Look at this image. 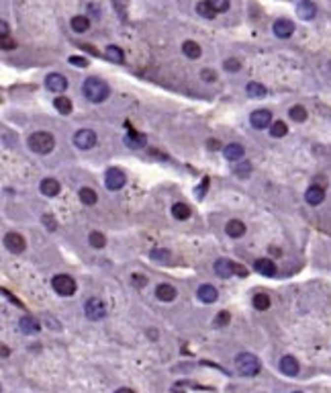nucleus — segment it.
<instances>
[{"instance_id": "a19ab883", "label": "nucleus", "mask_w": 331, "mask_h": 393, "mask_svg": "<svg viewBox=\"0 0 331 393\" xmlns=\"http://www.w3.org/2000/svg\"><path fill=\"white\" fill-rule=\"evenodd\" d=\"M225 323H229V314L227 311H221L215 320V328H221V326H225Z\"/></svg>"}, {"instance_id": "393cba45", "label": "nucleus", "mask_w": 331, "mask_h": 393, "mask_svg": "<svg viewBox=\"0 0 331 393\" xmlns=\"http://www.w3.org/2000/svg\"><path fill=\"white\" fill-rule=\"evenodd\" d=\"M78 197H80V201L84 203V205H96V201H99V195H96V193L92 191V188H88V186L80 188Z\"/></svg>"}, {"instance_id": "aec40b11", "label": "nucleus", "mask_w": 331, "mask_h": 393, "mask_svg": "<svg viewBox=\"0 0 331 393\" xmlns=\"http://www.w3.org/2000/svg\"><path fill=\"white\" fill-rule=\"evenodd\" d=\"M156 297L160 301H174L176 299V289L172 287V285L162 283V285H158V289H156Z\"/></svg>"}, {"instance_id": "79ce46f5", "label": "nucleus", "mask_w": 331, "mask_h": 393, "mask_svg": "<svg viewBox=\"0 0 331 393\" xmlns=\"http://www.w3.org/2000/svg\"><path fill=\"white\" fill-rule=\"evenodd\" d=\"M70 64H72V66H78V68H86V66H88V62H86L84 58H80V56H72V58H70Z\"/></svg>"}, {"instance_id": "4468645a", "label": "nucleus", "mask_w": 331, "mask_h": 393, "mask_svg": "<svg viewBox=\"0 0 331 393\" xmlns=\"http://www.w3.org/2000/svg\"><path fill=\"white\" fill-rule=\"evenodd\" d=\"M197 295H199V299L202 301V303H215L217 299H219V291L213 287V285H200L199 287V291H197Z\"/></svg>"}, {"instance_id": "ddd939ff", "label": "nucleus", "mask_w": 331, "mask_h": 393, "mask_svg": "<svg viewBox=\"0 0 331 393\" xmlns=\"http://www.w3.org/2000/svg\"><path fill=\"white\" fill-rule=\"evenodd\" d=\"M297 15L302 21H313L317 17V6L311 2V0H300L298 6H297Z\"/></svg>"}, {"instance_id": "0eeeda50", "label": "nucleus", "mask_w": 331, "mask_h": 393, "mask_svg": "<svg viewBox=\"0 0 331 393\" xmlns=\"http://www.w3.org/2000/svg\"><path fill=\"white\" fill-rule=\"evenodd\" d=\"M74 145L80 150H90L96 145V133L92 129H80L74 133Z\"/></svg>"}, {"instance_id": "f03ea898", "label": "nucleus", "mask_w": 331, "mask_h": 393, "mask_svg": "<svg viewBox=\"0 0 331 393\" xmlns=\"http://www.w3.org/2000/svg\"><path fill=\"white\" fill-rule=\"evenodd\" d=\"M27 145H29L31 152L45 156V154H49L53 147H55V140H53V135L47 133V131H35V133L29 135V140H27Z\"/></svg>"}, {"instance_id": "f3484780", "label": "nucleus", "mask_w": 331, "mask_h": 393, "mask_svg": "<svg viewBox=\"0 0 331 393\" xmlns=\"http://www.w3.org/2000/svg\"><path fill=\"white\" fill-rule=\"evenodd\" d=\"M19 326H21V332L23 334H39V330H41V323L33 318V316H23L21 318V322H19Z\"/></svg>"}, {"instance_id": "7c9ffc66", "label": "nucleus", "mask_w": 331, "mask_h": 393, "mask_svg": "<svg viewBox=\"0 0 331 393\" xmlns=\"http://www.w3.org/2000/svg\"><path fill=\"white\" fill-rule=\"evenodd\" d=\"M245 90H247V94H250L252 99H262V97H266V88L262 86L260 82H250Z\"/></svg>"}, {"instance_id": "de8ad7c7", "label": "nucleus", "mask_w": 331, "mask_h": 393, "mask_svg": "<svg viewBox=\"0 0 331 393\" xmlns=\"http://www.w3.org/2000/svg\"><path fill=\"white\" fill-rule=\"evenodd\" d=\"M0 29H2V37H4V35H8V25H6V23L0 25Z\"/></svg>"}, {"instance_id": "b1692460", "label": "nucleus", "mask_w": 331, "mask_h": 393, "mask_svg": "<svg viewBox=\"0 0 331 393\" xmlns=\"http://www.w3.org/2000/svg\"><path fill=\"white\" fill-rule=\"evenodd\" d=\"M182 51H184V56L186 58H190V60H197V58H200V45L197 43V41H184L182 43Z\"/></svg>"}, {"instance_id": "1a4fd4ad", "label": "nucleus", "mask_w": 331, "mask_h": 393, "mask_svg": "<svg viewBox=\"0 0 331 393\" xmlns=\"http://www.w3.org/2000/svg\"><path fill=\"white\" fill-rule=\"evenodd\" d=\"M4 246H6L10 252L19 254V252H23V250H25L27 242H25V238H23L21 234H17V232H10V234H6V236H4Z\"/></svg>"}, {"instance_id": "a18cd8bd", "label": "nucleus", "mask_w": 331, "mask_h": 393, "mask_svg": "<svg viewBox=\"0 0 331 393\" xmlns=\"http://www.w3.org/2000/svg\"><path fill=\"white\" fill-rule=\"evenodd\" d=\"M2 47L8 51V49L15 47V41H10V37H8V35H4V37H2Z\"/></svg>"}, {"instance_id": "7ed1b4c3", "label": "nucleus", "mask_w": 331, "mask_h": 393, "mask_svg": "<svg viewBox=\"0 0 331 393\" xmlns=\"http://www.w3.org/2000/svg\"><path fill=\"white\" fill-rule=\"evenodd\" d=\"M235 367L241 375L254 377V375L260 373V360H258V357L252 355V352H241V355L235 357Z\"/></svg>"}, {"instance_id": "2f4dec72", "label": "nucleus", "mask_w": 331, "mask_h": 393, "mask_svg": "<svg viewBox=\"0 0 331 393\" xmlns=\"http://www.w3.org/2000/svg\"><path fill=\"white\" fill-rule=\"evenodd\" d=\"M286 131H288V127H286L284 121H274V123L270 125V135H272V138H284Z\"/></svg>"}, {"instance_id": "9d476101", "label": "nucleus", "mask_w": 331, "mask_h": 393, "mask_svg": "<svg viewBox=\"0 0 331 393\" xmlns=\"http://www.w3.org/2000/svg\"><path fill=\"white\" fill-rule=\"evenodd\" d=\"M215 273H217L221 279H229V277H233V275L237 273V264L231 262V260H227V258H221V260L215 262Z\"/></svg>"}, {"instance_id": "49530a36", "label": "nucleus", "mask_w": 331, "mask_h": 393, "mask_svg": "<svg viewBox=\"0 0 331 393\" xmlns=\"http://www.w3.org/2000/svg\"><path fill=\"white\" fill-rule=\"evenodd\" d=\"M115 393H135L133 389H129V387H121V389H117Z\"/></svg>"}, {"instance_id": "5701e85b", "label": "nucleus", "mask_w": 331, "mask_h": 393, "mask_svg": "<svg viewBox=\"0 0 331 393\" xmlns=\"http://www.w3.org/2000/svg\"><path fill=\"white\" fill-rule=\"evenodd\" d=\"M225 232H227V236H231V238H241V236L245 234V225H243L239 219H231V221H227V225H225Z\"/></svg>"}, {"instance_id": "cd10ccee", "label": "nucleus", "mask_w": 331, "mask_h": 393, "mask_svg": "<svg viewBox=\"0 0 331 393\" xmlns=\"http://www.w3.org/2000/svg\"><path fill=\"white\" fill-rule=\"evenodd\" d=\"M172 215L176 219H188L190 217V209H188V205H184V203H174V205H172Z\"/></svg>"}, {"instance_id": "4be33fe9", "label": "nucleus", "mask_w": 331, "mask_h": 393, "mask_svg": "<svg viewBox=\"0 0 331 393\" xmlns=\"http://www.w3.org/2000/svg\"><path fill=\"white\" fill-rule=\"evenodd\" d=\"M125 143H127L129 147H135V150H139V147H143V145L147 143V138H145L143 133L131 131V133H127V135H125Z\"/></svg>"}, {"instance_id": "09e8293b", "label": "nucleus", "mask_w": 331, "mask_h": 393, "mask_svg": "<svg viewBox=\"0 0 331 393\" xmlns=\"http://www.w3.org/2000/svg\"><path fill=\"white\" fill-rule=\"evenodd\" d=\"M295 393H300V391H295Z\"/></svg>"}, {"instance_id": "c756f323", "label": "nucleus", "mask_w": 331, "mask_h": 393, "mask_svg": "<svg viewBox=\"0 0 331 393\" xmlns=\"http://www.w3.org/2000/svg\"><path fill=\"white\" fill-rule=\"evenodd\" d=\"M254 307H256L258 311H266V309L270 307V295H266V293L254 295Z\"/></svg>"}, {"instance_id": "ea45409f", "label": "nucleus", "mask_w": 331, "mask_h": 393, "mask_svg": "<svg viewBox=\"0 0 331 393\" xmlns=\"http://www.w3.org/2000/svg\"><path fill=\"white\" fill-rule=\"evenodd\" d=\"M41 221H43V225H47L49 232H55V229H58V221H55L53 215H49V213H45L43 217H41Z\"/></svg>"}, {"instance_id": "f257e3e1", "label": "nucleus", "mask_w": 331, "mask_h": 393, "mask_svg": "<svg viewBox=\"0 0 331 393\" xmlns=\"http://www.w3.org/2000/svg\"><path fill=\"white\" fill-rule=\"evenodd\" d=\"M82 92H84V97H86L90 103H102V101L108 99L110 88H108V84L104 82V80L92 76V78H88L86 82H84V86H82Z\"/></svg>"}, {"instance_id": "c85d7f7f", "label": "nucleus", "mask_w": 331, "mask_h": 393, "mask_svg": "<svg viewBox=\"0 0 331 393\" xmlns=\"http://www.w3.org/2000/svg\"><path fill=\"white\" fill-rule=\"evenodd\" d=\"M72 29L76 33H86L90 29V21L86 17H74L72 19Z\"/></svg>"}, {"instance_id": "473e14b6", "label": "nucleus", "mask_w": 331, "mask_h": 393, "mask_svg": "<svg viewBox=\"0 0 331 393\" xmlns=\"http://www.w3.org/2000/svg\"><path fill=\"white\" fill-rule=\"evenodd\" d=\"M288 115H291V119L297 121V123H302V121H307V109H305V107H300V105L293 107V109L288 111Z\"/></svg>"}, {"instance_id": "e433bc0d", "label": "nucleus", "mask_w": 331, "mask_h": 393, "mask_svg": "<svg viewBox=\"0 0 331 393\" xmlns=\"http://www.w3.org/2000/svg\"><path fill=\"white\" fill-rule=\"evenodd\" d=\"M151 258L154 260H160V262H164V264H170V260H172V254L168 252V250H151Z\"/></svg>"}, {"instance_id": "72a5a7b5", "label": "nucleus", "mask_w": 331, "mask_h": 393, "mask_svg": "<svg viewBox=\"0 0 331 393\" xmlns=\"http://www.w3.org/2000/svg\"><path fill=\"white\" fill-rule=\"evenodd\" d=\"M250 172H252V162H247V160H243L241 164H235V166H233V174L241 176V179H247V176H250Z\"/></svg>"}, {"instance_id": "58836bf2", "label": "nucleus", "mask_w": 331, "mask_h": 393, "mask_svg": "<svg viewBox=\"0 0 331 393\" xmlns=\"http://www.w3.org/2000/svg\"><path fill=\"white\" fill-rule=\"evenodd\" d=\"M225 70L227 72H237L239 70V68H241V62L237 60V58H229V60H225Z\"/></svg>"}, {"instance_id": "dca6fc26", "label": "nucleus", "mask_w": 331, "mask_h": 393, "mask_svg": "<svg viewBox=\"0 0 331 393\" xmlns=\"http://www.w3.org/2000/svg\"><path fill=\"white\" fill-rule=\"evenodd\" d=\"M323 199H325V191H323V188H321L319 184H313V186H309V188H307L305 201L309 203V205H321Z\"/></svg>"}, {"instance_id": "c03bdc74", "label": "nucleus", "mask_w": 331, "mask_h": 393, "mask_svg": "<svg viewBox=\"0 0 331 393\" xmlns=\"http://www.w3.org/2000/svg\"><path fill=\"white\" fill-rule=\"evenodd\" d=\"M133 285H135V287H145V285H147V279L141 277V275H133Z\"/></svg>"}, {"instance_id": "20e7f679", "label": "nucleus", "mask_w": 331, "mask_h": 393, "mask_svg": "<svg viewBox=\"0 0 331 393\" xmlns=\"http://www.w3.org/2000/svg\"><path fill=\"white\" fill-rule=\"evenodd\" d=\"M51 287H53V291L58 293V295L70 297V295L76 293L78 285H76V281H74L70 275H55L53 281H51Z\"/></svg>"}, {"instance_id": "f704fd0d", "label": "nucleus", "mask_w": 331, "mask_h": 393, "mask_svg": "<svg viewBox=\"0 0 331 393\" xmlns=\"http://www.w3.org/2000/svg\"><path fill=\"white\" fill-rule=\"evenodd\" d=\"M197 12H199L200 17H204V19H215V15H217V12L211 8V4L206 2V0H204V2H199V4H197Z\"/></svg>"}, {"instance_id": "4c0bfd02", "label": "nucleus", "mask_w": 331, "mask_h": 393, "mask_svg": "<svg viewBox=\"0 0 331 393\" xmlns=\"http://www.w3.org/2000/svg\"><path fill=\"white\" fill-rule=\"evenodd\" d=\"M215 12H225L229 8V0H206Z\"/></svg>"}, {"instance_id": "bb28decb", "label": "nucleus", "mask_w": 331, "mask_h": 393, "mask_svg": "<svg viewBox=\"0 0 331 393\" xmlns=\"http://www.w3.org/2000/svg\"><path fill=\"white\" fill-rule=\"evenodd\" d=\"M53 107H55V109H58L62 115H70V113H72V101L66 99V97L55 99V101H53Z\"/></svg>"}, {"instance_id": "6ab92c4d", "label": "nucleus", "mask_w": 331, "mask_h": 393, "mask_svg": "<svg viewBox=\"0 0 331 393\" xmlns=\"http://www.w3.org/2000/svg\"><path fill=\"white\" fill-rule=\"evenodd\" d=\"M280 371L286 375V377H295L298 375V362L295 357H284L280 360Z\"/></svg>"}, {"instance_id": "6e6552de", "label": "nucleus", "mask_w": 331, "mask_h": 393, "mask_svg": "<svg viewBox=\"0 0 331 393\" xmlns=\"http://www.w3.org/2000/svg\"><path fill=\"white\" fill-rule=\"evenodd\" d=\"M272 31H274V35H276V37L288 39V37L293 35V31H295V23H293V21H288V19H278V21H274Z\"/></svg>"}, {"instance_id": "37998d69", "label": "nucleus", "mask_w": 331, "mask_h": 393, "mask_svg": "<svg viewBox=\"0 0 331 393\" xmlns=\"http://www.w3.org/2000/svg\"><path fill=\"white\" fill-rule=\"evenodd\" d=\"M200 78L206 80V82H209V80H211V82H215V80H217V74H215L213 70H202V72H200Z\"/></svg>"}, {"instance_id": "9b49d317", "label": "nucleus", "mask_w": 331, "mask_h": 393, "mask_svg": "<svg viewBox=\"0 0 331 393\" xmlns=\"http://www.w3.org/2000/svg\"><path fill=\"white\" fill-rule=\"evenodd\" d=\"M250 123H252V127H256V129H264V127L272 125V115H270V111H266V109L254 111L252 117H250Z\"/></svg>"}, {"instance_id": "2eb2a0df", "label": "nucleus", "mask_w": 331, "mask_h": 393, "mask_svg": "<svg viewBox=\"0 0 331 393\" xmlns=\"http://www.w3.org/2000/svg\"><path fill=\"white\" fill-rule=\"evenodd\" d=\"M39 191L43 193L45 197H58L60 191H62V184L55 179H43L41 184H39Z\"/></svg>"}, {"instance_id": "412c9836", "label": "nucleus", "mask_w": 331, "mask_h": 393, "mask_svg": "<svg viewBox=\"0 0 331 393\" xmlns=\"http://www.w3.org/2000/svg\"><path fill=\"white\" fill-rule=\"evenodd\" d=\"M223 154H225V158H227V160L237 162V160H241V158H243L245 150H243V145H239V143H229V145H225V147H223Z\"/></svg>"}, {"instance_id": "a211bd4d", "label": "nucleus", "mask_w": 331, "mask_h": 393, "mask_svg": "<svg viewBox=\"0 0 331 393\" xmlns=\"http://www.w3.org/2000/svg\"><path fill=\"white\" fill-rule=\"evenodd\" d=\"M254 268H256V273L264 275V277H274V275H276V264H274L272 260H268V258L256 260V262H254Z\"/></svg>"}, {"instance_id": "f8f14e48", "label": "nucleus", "mask_w": 331, "mask_h": 393, "mask_svg": "<svg viewBox=\"0 0 331 393\" xmlns=\"http://www.w3.org/2000/svg\"><path fill=\"white\" fill-rule=\"evenodd\" d=\"M45 88L51 92H64L67 88V80L62 74H49L45 78Z\"/></svg>"}, {"instance_id": "39448f33", "label": "nucleus", "mask_w": 331, "mask_h": 393, "mask_svg": "<svg viewBox=\"0 0 331 393\" xmlns=\"http://www.w3.org/2000/svg\"><path fill=\"white\" fill-rule=\"evenodd\" d=\"M84 311H86V318L92 320V322H99L106 316V305L102 303L100 297H90L84 305Z\"/></svg>"}, {"instance_id": "c9c22d12", "label": "nucleus", "mask_w": 331, "mask_h": 393, "mask_svg": "<svg viewBox=\"0 0 331 393\" xmlns=\"http://www.w3.org/2000/svg\"><path fill=\"white\" fill-rule=\"evenodd\" d=\"M88 240H90V246H92V248H99V250H100V248L106 246V238H104L100 232H92Z\"/></svg>"}, {"instance_id": "423d86ee", "label": "nucleus", "mask_w": 331, "mask_h": 393, "mask_svg": "<svg viewBox=\"0 0 331 393\" xmlns=\"http://www.w3.org/2000/svg\"><path fill=\"white\" fill-rule=\"evenodd\" d=\"M127 182V176L123 170L119 168H108L106 174H104V186L108 188V191H119V188H123Z\"/></svg>"}, {"instance_id": "a878e982", "label": "nucleus", "mask_w": 331, "mask_h": 393, "mask_svg": "<svg viewBox=\"0 0 331 393\" xmlns=\"http://www.w3.org/2000/svg\"><path fill=\"white\" fill-rule=\"evenodd\" d=\"M106 58H108L110 62H115V64H123V62H125L123 49L117 47V45H108V47H106Z\"/></svg>"}]
</instances>
